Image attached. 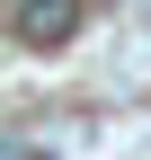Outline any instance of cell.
Segmentation results:
<instances>
[{
    "mask_svg": "<svg viewBox=\"0 0 151 160\" xmlns=\"http://www.w3.org/2000/svg\"><path fill=\"white\" fill-rule=\"evenodd\" d=\"M18 45H36V53H53V45H71L80 36V0H18Z\"/></svg>",
    "mask_w": 151,
    "mask_h": 160,
    "instance_id": "1",
    "label": "cell"
}]
</instances>
